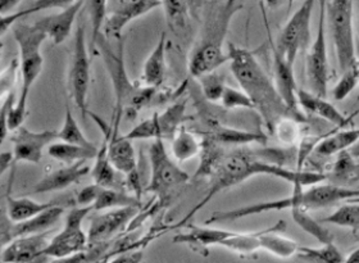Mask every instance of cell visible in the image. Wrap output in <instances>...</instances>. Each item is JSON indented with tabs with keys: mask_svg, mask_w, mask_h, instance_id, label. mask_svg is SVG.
Masks as SVG:
<instances>
[{
	"mask_svg": "<svg viewBox=\"0 0 359 263\" xmlns=\"http://www.w3.org/2000/svg\"><path fill=\"white\" fill-rule=\"evenodd\" d=\"M258 175L273 176L280 180L290 182L292 187L303 188L321 184L327 179L325 173L290 170L278 162H273L272 159H264L259 154L249 149H235L230 153H226L216 173L212 175L210 179V188L207 190L205 196H203L202 201L195 204L194 207L187 212V216L179 221L175 227L187 225L189 221L219 193L243 184Z\"/></svg>",
	"mask_w": 359,
	"mask_h": 263,
	"instance_id": "obj_1",
	"label": "cell"
},
{
	"mask_svg": "<svg viewBox=\"0 0 359 263\" xmlns=\"http://www.w3.org/2000/svg\"><path fill=\"white\" fill-rule=\"evenodd\" d=\"M227 53L232 75L239 83L240 89L245 91L252 99L255 109L262 116L271 133H273L277 122L281 119L287 116L295 117L281 98L275 81L257 60L255 53L235 44L227 46Z\"/></svg>",
	"mask_w": 359,
	"mask_h": 263,
	"instance_id": "obj_2",
	"label": "cell"
},
{
	"mask_svg": "<svg viewBox=\"0 0 359 263\" xmlns=\"http://www.w3.org/2000/svg\"><path fill=\"white\" fill-rule=\"evenodd\" d=\"M243 8L239 0H213L204 15L199 38L196 39L189 55L187 71L191 79H199L216 72L229 62V53L224 50V40L233 15Z\"/></svg>",
	"mask_w": 359,
	"mask_h": 263,
	"instance_id": "obj_3",
	"label": "cell"
},
{
	"mask_svg": "<svg viewBox=\"0 0 359 263\" xmlns=\"http://www.w3.org/2000/svg\"><path fill=\"white\" fill-rule=\"evenodd\" d=\"M358 196L359 189L345 188L341 185H334V184H326V185L317 184L308 189H304L303 187H294L292 194L286 196L284 199L248 204L233 210L215 212L207 220L205 224L213 225V224L232 222L249 216L262 215L267 212H276V210H292L294 208L306 210H322L330 205L340 203L343 201L358 198Z\"/></svg>",
	"mask_w": 359,
	"mask_h": 263,
	"instance_id": "obj_4",
	"label": "cell"
},
{
	"mask_svg": "<svg viewBox=\"0 0 359 263\" xmlns=\"http://www.w3.org/2000/svg\"><path fill=\"white\" fill-rule=\"evenodd\" d=\"M99 48V52L104 60L107 72L111 77L113 90H114V112H113L112 128L114 133L120 130L121 119L123 111L130 107L133 111H137L142 107L149 103L156 89H150L140 85L139 89L130 83L126 66L123 60V41L121 39L117 48H113L108 43V38L105 35H100L97 39L94 49Z\"/></svg>",
	"mask_w": 359,
	"mask_h": 263,
	"instance_id": "obj_5",
	"label": "cell"
},
{
	"mask_svg": "<svg viewBox=\"0 0 359 263\" xmlns=\"http://www.w3.org/2000/svg\"><path fill=\"white\" fill-rule=\"evenodd\" d=\"M13 36L20 49V71L22 79L17 103L27 107L31 89L43 71L44 58L41 46L48 38L35 23L26 25L22 22L15 23L13 26Z\"/></svg>",
	"mask_w": 359,
	"mask_h": 263,
	"instance_id": "obj_6",
	"label": "cell"
},
{
	"mask_svg": "<svg viewBox=\"0 0 359 263\" xmlns=\"http://www.w3.org/2000/svg\"><path fill=\"white\" fill-rule=\"evenodd\" d=\"M150 180L145 191L157 198L158 204L168 202L173 193L190 180L165 148V140H153L149 147Z\"/></svg>",
	"mask_w": 359,
	"mask_h": 263,
	"instance_id": "obj_7",
	"label": "cell"
},
{
	"mask_svg": "<svg viewBox=\"0 0 359 263\" xmlns=\"http://www.w3.org/2000/svg\"><path fill=\"white\" fill-rule=\"evenodd\" d=\"M326 18L335 48L337 65L344 72L358 63L355 58L353 0H331L327 4Z\"/></svg>",
	"mask_w": 359,
	"mask_h": 263,
	"instance_id": "obj_8",
	"label": "cell"
},
{
	"mask_svg": "<svg viewBox=\"0 0 359 263\" xmlns=\"http://www.w3.org/2000/svg\"><path fill=\"white\" fill-rule=\"evenodd\" d=\"M89 117L94 120L97 128H100L103 133L108 157L111 159L113 166L122 175L128 177V190L140 198L142 184H140V175L137 168V157H136L133 142L128 140L126 136L120 135V133H114L112 125L105 122L97 114L89 112Z\"/></svg>",
	"mask_w": 359,
	"mask_h": 263,
	"instance_id": "obj_9",
	"label": "cell"
},
{
	"mask_svg": "<svg viewBox=\"0 0 359 263\" xmlns=\"http://www.w3.org/2000/svg\"><path fill=\"white\" fill-rule=\"evenodd\" d=\"M90 86L89 49L86 44V32L83 26H79L76 31L75 46L72 60L67 75V89L69 98L81 112L83 120L89 116L88 94Z\"/></svg>",
	"mask_w": 359,
	"mask_h": 263,
	"instance_id": "obj_10",
	"label": "cell"
},
{
	"mask_svg": "<svg viewBox=\"0 0 359 263\" xmlns=\"http://www.w3.org/2000/svg\"><path fill=\"white\" fill-rule=\"evenodd\" d=\"M91 210L93 207L80 205L69 210L62 230L50 239L43 257L60 258L88 250L89 238L88 233L83 231V221L89 216Z\"/></svg>",
	"mask_w": 359,
	"mask_h": 263,
	"instance_id": "obj_11",
	"label": "cell"
},
{
	"mask_svg": "<svg viewBox=\"0 0 359 263\" xmlns=\"http://www.w3.org/2000/svg\"><path fill=\"white\" fill-rule=\"evenodd\" d=\"M326 7H320L316 38L311 43L306 60V74L311 91L326 98L329 89V55L326 43Z\"/></svg>",
	"mask_w": 359,
	"mask_h": 263,
	"instance_id": "obj_12",
	"label": "cell"
},
{
	"mask_svg": "<svg viewBox=\"0 0 359 263\" xmlns=\"http://www.w3.org/2000/svg\"><path fill=\"white\" fill-rule=\"evenodd\" d=\"M314 1L304 0L299 9L289 18L277 40V49L290 63H295L299 53L311 44V22Z\"/></svg>",
	"mask_w": 359,
	"mask_h": 263,
	"instance_id": "obj_13",
	"label": "cell"
},
{
	"mask_svg": "<svg viewBox=\"0 0 359 263\" xmlns=\"http://www.w3.org/2000/svg\"><path fill=\"white\" fill-rule=\"evenodd\" d=\"M187 102L179 100L170 105L165 112L154 113L148 120L131 128L125 136L131 142L136 140H172L173 136L182 128V122L187 120Z\"/></svg>",
	"mask_w": 359,
	"mask_h": 263,
	"instance_id": "obj_14",
	"label": "cell"
},
{
	"mask_svg": "<svg viewBox=\"0 0 359 263\" xmlns=\"http://www.w3.org/2000/svg\"><path fill=\"white\" fill-rule=\"evenodd\" d=\"M161 6L162 0H109L103 35L118 40L128 23Z\"/></svg>",
	"mask_w": 359,
	"mask_h": 263,
	"instance_id": "obj_15",
	"label": "cell"
},
{
	"mask_svg": "<svg viewBox=\"0 0 359 263\" xmlns=\"http://www.w3.org/2000/svg\"><path fill=\"white\" fill-rule=\"evenodd\" d=\"M58 140L57 131H31L27 128L15 130L12 137L13 143V167L20 162L38 165L44 157V151L49 148L50 144Z\"/></svg>",
	"mask_w": 359,
	"mask_h": 263,
	"instance_id": "obj_16",
	"label": "cell"
},
{
	"mask_svg": "<svg viewBox=\"0 0 359 263\" xmlns=\"http://www.w3.org/2000/svg\"><path fill=\"white\" fill-rule=\"evenodd\" d=\"M139 208L123 207L114 210H102L90 220L88 238L90 247L104 244L112 236L120 233L123 227L136 216Z\"/></svg>",
	"mask_w": 359,
	"mask_h": 263,
	"instance_id": "obj_17",
	"label": "cell"
},
{
	"mask_svg": "<svg viewBox=\"0 0 359 263\" xmlns=\"http://www.w3.org/2000/svg\"><path fill=\"white\" fill-rule=\"evenodd\" d=\"M271 53L273 62V81L276 83L277 90L281 98L289 107L292 114L299 121L304 120V114L298 104L297 98V81L294 76V65L285 58L281 52L277 49L275 44L271 41Z\"/></svg>",
	"mask_w": 359,
	"mask_h": 263,
	"instance_id": "obj_18",
	"label": "cell"
},
{
	"mask_svg": "<svg viewBox=\"0 0 359 263\" xmlns=\"http://www.w3.org/2000/svg\"><path fill=\"white\" fill-rule=\"evenodd\" d=\"M65 207L62 205H53L49 210H45L35 217L26 220L22 222H17L12 225H1V245H7L8 243L26 235H35V234L49 233L54 226L60 222V217L65 213Z\"/></svg>",
	"mask_w": 359,
	"mask_h": 263,
	"instance_id": "obj_19",
	"label": "cell"
},
{
	"mask_svg": "<svg viewBox=\"0 0 359 263\" xmlns=\"http://www.w3.org/2000/svg\"><path fill=\"white\" fill-rule=\"evenodd\" d=\"M50 233V231H49ZM49 233L18 236L1 249V263H32L49 245Z\"/></svg>",
	"mask_w": 359,
	"mask_h": 263,
	"instance_id": "obj_20",
	"label": "cell"
},
{
	"mask_svg": "<svg viewBox=\"0 0 359 263\" xmlns=\"http://www.w3.org/2000/svg\"><path fill=\"white\" fill-rule=\"evenodd\" d=\"M86 0H79L71 7L62 9L55 15H46L44 18H40L35 25L40 30L44 32L46 38L50 39L54 46L63 44L71 35L76 17L81 11Z\"/></svg>",
	"mask_w": 359,
	"mask_h": 263,
	"instance_id": "obj_21",
	"label": "cell"
},
{
	"mask_svg": "<svg viewBox=\"0 0 359 263\" xmlns=\"http://www.w3.org/2000/svg\"><path fill=\"white\" fill-rule=\"evenodd\" d=\"M88 161L83 162H76L74 165H67L58 170H54L52 173L45 175L41 180L34 188L35 194H44V193H52V191H60L68 187L74 185L76 182L83 179L88 173H91V167Z\"/></svg>",
	"mask_w": 359,
	"mask_h": 263,
	"instance_id": "obj_22",
	"label": "cell"
},
{
	"mask_svg": "<svg viewBox=\"0 0 359 263\" xmlns=\"http://www.w3.org/2000/svg\"><path fill=\"white\" fill-rule=\"evenodd\" d=\"M297 98L302 112L318 116L337 128H344L351 121L346 119L335 105L327 102L326 98L314 94L313 91L298 89Z\"/></svg>",
	"mask_w": 359,
	"mask_h": 263,
	"instance_id": "obj_23",
	"label": "cell"
},
{
	"mask_svg": "<svg viewBox=\"0 0 359 263\" xmlns=\"http://www.w3.org/2000/svg\"><path fill=\"white\" fill-rule=\"evenodd\" d=\"M232 231L213 227V226H196L187 224V233L175 235L173 243L176 244H185L189 247H198V248H208V247H221Z\"/></svg>",
	"mask_w": 359,
	"mask_h": 263,
	"instance_id": "obj_24",
	"label": "cell"
},
{
	"mask_svg": "<svg viewBox=\"0 0 359 263\" xmlns=\"http://www.w3.org/2000/svg\"><path fill=\"white\" fill-rule=\"evenodd\" d=\"M165 53H167V38H165V32H163L158 39L154 49L144 62L142 76H140V83L142 86L157 89L165 83V76H167Z\"/></svg>",
	"mask_w": 359,
	"mask_h": 263,
	"instance_id": "obj_25",
	"label": "cell"
},
{
	"mask_svg": "<svg viewBox=\"0 0 359 263\" xmlns=\"http://www.w3.org/2000/svg\"><path fill=\"white\" fill-rule=\"evenodd\" d=\"M91 177L94 182L105 189H116V190H128V177L113 166L108 157L107 144L104 140L99 148L95 163L91 167Z\"/></svg>",
	"mask_w": 359,
	"mask_h": 263,
	"instance_id": "obj_26",
	"label": "cell"
},
{
	"mask_svg": "<svg viewBox=\"0 0 359 263\" xmlns=\"http://www.w3.org/2000/svg\"><path fill=\"white\" fill-rule=\"evenodd\" d=\"M207 133L204 135L208 136L221 145H244L250 143H266L267 136L263 133L255 131H245L239 128H230L222 125L221 122L212 119H207Z\"/></svg>",
	"mask_w": 359,
	"mask_h": 263,
	"instance_id": "obj_27",
	"label": "cell"
},
{
	"mask_svg": "<svg viewBox=\"0 0 359 263\" xmlns=\"http://www.w3.org/2000/svg\"><path fill=\"white\" fill-rule=\"evenodd\" d=\"M285 229V221H278L276 225L264 229L261 235V249L284 259L297 256L300 248L299 244L283 235Z\"/></svg>",
	"mask_w": 359,
	"mask_h": 263,
	"instance_id": "obj_28",
	"label": "cell"
},
{
	"mask_svg": "<svg viewBox=\"0 0 359 263\" xmlns=\"http://www.w3.org/2000/svg\"><path fill=\"white\" fill-rule=\"evenodd\" d=\"M6 202H7L6 207H7L8 220L13 224L35 217L57 204L55 202L40 203V202L31 199L29 196H7Z\"/></svg>",
	"mask_w": 359,
	"mask_h": 263,
	"instance_id": "obj_29",
	"label": "cell"
},
{
	"mask_svg": "<svg viewBox=\"0 0 359 263\" xmlns=\"http://www.w3.org/2000/svg\"><path fill=\"white\" fill-rule=\"evenodd\" d=\"M359 142L358 128H344L339 133L325 136L317 144L314 151L321 157H331L337 153H343L351 149Z\"/></svg>",
	"mask_w": 359,
	"mask_h": 263,
	"instance_id": "obj_30",
	"label": "cell"
},
{
	"mask_svg": "<svg viewBox=\"0 0 359 263\" xmlns=\"http://www.w3.org/2000/svg\"><path fill=\"white\" fill-rule=\"evenodd\" d=\"M140 198L128 190H116V189L99 188L97 199L93 204V210H102L123 208V207H136L140 208Z\"/></svg>",
	"mask_w": 359,
	"mask_h": 263,
	"instance_id": "obj_31",
	"label": "cell"
},
{
	"mask_svg": "<svg viewBox=\"0 0 359 263\" xmlns=\"http://www.w3.org/2000/svg\"><path fill=\"white\" fill-rule=\"evenodd\" d=\"M226 153L224 151V145L215 142L208 136L203 135L202 153H201V163L195 173V179L202 177H212V175L216 173L218 166L221 165Z\"/></svg>",
	"mask_w": 359,
	"mask_h": 263,
	"instance_id": "obj_32",
	"label": "cell"
},
{
	"mask_svg": "<svg viewBox=\"0 0 359 263\" xmlns=\"http://www.w3.org/2000/svg\"><path fill=\"white\" fill-rule=\"evenodd\" d=\"M97 149H90L77 144L65 143V142H54L48 148V154L67 165H74L76 162H83L89 159H95L97 156Z\"/></svg>",
	"mask_w": 359,
	"mask_h": 263,
	"instance_id": "obj_33",
	"label": "cell"
},
{
	"mask_svg": "<svg viewBox=\"0 0 359 263\" xmlns=\"http://www.w3.org/2000/svg\"><path fill=\"white\" fill-rule=\"evenodd\" d=\"M171 153L180 163L187 162L196 156H201L202 140H199L191 131L182 126L171 140Z\"/></svg>",
	"mask_w": 359,
	"mask_h": 263,
	"instance_id": "obj_34",
	"label": "cell"
},
{
	"mask_svg": "<svg viewBox=\"0 0 359 263\" xmlns=\"http://www.w3.org/2000/svg\"><path fill=\"white\" fill-rule=\"evenodd\" d=\"M261 231L255 233H236L232 231L230 236L222 243V248H226L230 252L238 253L240 256H250L255 255L261 249Z\"/></svg>",
	"mask_w": 359,
	"mask_h": 263,
	"instance_id": "obj_35",
	"label": "cell"
},
{
	"mask_svg": "<svg viewBox=\"0 0 359 263\" xmlns=\"http://www.w3.org/2000/svg\"><path fill=\"white\" fill-rule=\"evenodd\" d=\"M297 257L304 263H344L345 257L334 243L322 247H300Z\"/></svg>",
	"mask_w": 359,
	"mask_h": 263,
	"instance_id": "obj_36",
	"label": "cell"
},
{
	"mask_svg": "<svg viewBox=\"0 0 359 263\" xmlns=\"http://www.w3.org/2000/svg\"><path fill=\"white\" fill-rule=\"evenodd\" d=\"M58 140L65 142V143L77 144V145H81V147L90 148V149H97V145L93 142H90L89 139L83 134V130L80 128L79 122L76 120L75 116L68 104H66V114H65L63 125L58 131Z\"/></svg>",
	"mask_w": 359,
	"mask_h": 263,
	"instance_id": "obj_37",
	"label": "cell"
},
{
	"mask_svg": "<svg viewBox=\"0 0 359 263\" xmlns=\"http://www.w3.org/2000/svg\"><path fill=\"white\" fill-rule=\"evenodd\" d=\"M292 216L294 222L299 226L303 231L309 234L311 236H313L314 239L320 241L321 244H329L334 243L332 235L330 234L329 230L322 225L321 221H316L306 210H300V208H294L292 210Z\"/></svg>",
	"mask_w": 359,
	"mask_h": 263,
	"instance_id": "obj_38",
	"label": "cell"
},
{
	"mask_svg": "<svg viewBox=\"0 0 359 263\" xmlns=\"http://www.w3.org/2000/svg\"><path fill=\"white\" fill-rule=\"evenodd\" d=\"M165 20L172 30H187L190 18V0H162Z\"/></svg>",
	"mask_w": 359,
	"mask_h": 263,
	"instance_id": "obj_39",
	"label": "cell"
},
{
	"mask_svg": "<svg viewBox=\"0 0 359 263\" xmlns=\"http://www.w3.org/2000/svg\"><path fill=\"white\" fill-rule=\"evenodd\" d=\"M322 224L348 227L354 233H359V204H343L327 217L322 218Z\"/></svg>",
	"mask_w": 359,
	"mask_h": 263,
	"instance_id": "obj_40",
	"label": "cell"
},
{
	"mask_svg": "<svg viewBox=\"0 0 359 263\" xmlns=\"http://www.w3.org/2000/svg\"><path fill=\"white\" fill-rule=\"evenodd\" d=\"M109 0H86L89 12L90 26H91V46L95 48L97 39L103 34L105 20L108 15Z\"/></svg>",
	"mask_w": 359,
	"mask_h": 263,
	"instance_id": "obj_41",
	"label": "cell"
},
{
	"mask_svg": "<svg viewBox=\"0 0 359 263\" xmlns=\"http://www.w3.org/2000/svg\"><path fill=\"white\" fill-rule=\"evenodd\" d=\"M300 122L292 116H287L277 122L273 134H276L278 140L285 145H295L302 140V130Z\"/></svg>",
	"mask_w": 359,
	"mask_h": 263,
	"instance_id": "obj_42",
	"label": "cell"
},
{
	"mask_svg": "<svg viewBox=\"0 0 359 263\" xmlns=\"http://www.w3.org/2000/svg\"><path fill=\"white\" fill-rule=\"evenodd\" d=\"M198 80L203 97L212 103H219L226 88L224 76L219 75L217 72H212L199 77Z\"/></svg>",
	"mask_w": 359,
	"mask_h": 263,
	"instance_id": "obj_43",
	"label": "cell"
},
{
	"mask_svg": "<svg viewBox=\"0 0 359 263\" xmlns=\"http://www.w3.org/2000/svg\"><path fill=\"white\" fill-rule=\"evenodd\" d=\"M359 83V63L343 72L340 80L332 88V97L337 102L348 98Z\"/></svg>",
	"mask_w": 359,
	"mask_h": 263,
	"instance_id": "obj_44",
	"label": "cell"
},
{
	"mask_svg": "<svg viewBox=\"0 0 359 263\" xmlns=\"http://www.w3.org/2000/svg\"><path fill=\"white\" fill-rule=\"evenodd\" d=\"M219 104L224 109H255L252 99L248 97L247 93L241 89H235L229 85H226L224 94L219 100Z\"/></svg>",
	"mask_w": 359,
	"mask_h": 263,
	"instance_id": "obj_45",
	"label": "cell"
},
{
	"mask_svg": "<svg viewBox=\"0 0 359 263\" xmlns=\"http://www.w3.org/2000/svg\"><path fill=\"white\" fill-rule=\"evenodd\" d=\"M76 1L79 0H36L35 3H32L30 7L22 9L23 20L29 15L38 13L41 11H46V9H66V8L71 7L72 4H75Z\"/></svg>",
	"mask_w": 359,
	"mask_h": 263,
	"instance_id": "obj_46",
	"label": "cell"
},
{
	"mask_svg": "<svg viewBox=\"0 0 359 263\" xmlns=\"http://www.w3.org/2000/svg\"><path fill=\"white\" fill-rule=\"evenodd\" d=\"M17 102L15 91H9L6 94V99H3L1 105H0V140L1 143L6 140L8 135V117L9 113L12 111V108L15 107Z\"/></svg>",
	"mask_w": 359,
	"mask_h": 263,
	"instance_id": "obj_47",
	"label": "cell"
},
{
	"mask_svg": "<svg viewBox=\"0 0 359 263\" xmlns=\"http://www.w3.org/2000/svg\"><path fill=\"white\" fill-rule=\"evenodd\" d=\"M99 188L100 187L94 182V184L81 189L76 196V204L80 207H93V204L97 199Z\"/></svg>",
	"mask_w": 359,
	"mask_h": 263,
	"instance_id": "obj_48",
	"label": "cell"
},
{
	"mask_svg": "<svg viewBox=\"0 0 359 263\" xmlns=\"http://www.w3.org/2000/svg\"><path fill=\"white\" fill-rule=\"evenodd\" d=\"M17 66H20V62H18V63L13 62V63L9 66V68L6 69V72L1 74V94L12 91L11 86L15 83V69H17Z\"/></svg>",
	"mask_w": 359,
	"mask_h": 263,
	"instance_id": "obj_49",
	"label": "cell"
},
{
	"mask_svg": "<svg viewBox=\"0 0 359 263\" xmlns=\"http://www.w3.org/2000/svg\"><path fill=\"white\" fill-rule=\"evenodd\" d=\"M142 250L136 249V250H128L126 253H122L120 256L114 257L108 263H142Z\"/></svg>",
	"mask_w": 359,
	"mask_h": 263,
	"instance_id": "obj_50",
	"label": "cell"
},
{
	"mask_svg": "<svg viewBox=\"0 0 359 263\" xmlns=\"http://www.w3.org/2000/svg\"><path fill=\"white\" fill-rule=\"evenodd\" d=\"M91 261L90 258L89 250H85L81 253H76L72 256L60 257V258H53L50 263H88Z\"/></svg>",
	"mask_w": 359,
	"mask_h": 263,
	"instance_id": "obj_51",
	"label": "cell"
},
{
	"mask_svg": "<svg viewBox=\"0 0 359 263\" xmlns=\"http://www.w3.org/2000/svg\"><path fill=\"white\" fill-rule=\"evenodd\" d=\"M13 162H15L13 151H1V154H0V171L1 173H4V171L8 170L11 166L13 167Z\"/></svg>",
	"mask_w": 359,
	"mask_h": 263,
	"instance_id": "obj_52",
	"label": "cell"
},
{
	"mask_svg": "<svg viewBox=\"0 0 359 263\" xmlns=\"http://www.w3.org/2000/svg\"><path fill=\"white\" fill-rule=\"evenodd\" d=\"M22 0H0V12L1 15H8L13 8L17 7Z\"/></svg>",
	"mask_w": 359,
	"mask_h": 263,
	"instance_id": "obj_53",
	"label": "cell"
},
{
	"mask_svg": "<svg viewBox=\"0 0 359 263\" xmlns=\"http://www.w3.org/2000/svg\"><path fill=\"white\" fill-rule=\"evenodd\" d=\"M344 263H359V248L353 250L352 253L345 258Z\"/></svg>",
	"mask_w": 359,
	"mask_h": 263,
	"instance_id": "obj_54",
	"label": "cell"
},
{
	"mask_svg": "<svg viewBox=\"0 0 359 263\" xmlns=\"http://www.w3.org/2000/svg\"><path fill=\"white\" fill-rule=\"evenodd\" d=\"M287 1V0H286ZM264 3L269 6L271 9H277V8L281 7L284 0H264Z\"/></svg>",
	"mask_w": 359,
	"mask_h": 263,
	"instance_id": "obj_55",
	"label": "cell"
},
{
	"mask_svg": "<svg viewBox=\"0 0 359 263\" xmlns=\"http://www.w3.org/2000/svg\"><path fill=\"white\" fill-rule=\"evenodd\" d=\"M348 151L351 153V156H352L353 158H358L359 159V142Z\"/></svg>",
	"mask_w": 359,
	"mask_h": 263,
	"instance_id": "obj_56",
	"label": "cell"
},
{
	"mask_svg": "<svg viewBox=\"0 0 359 263\" xmlns=\"http://www.w3.org/2000/svg\"><path fill=\"white\" fill-rule=\"evenodd\" d=\"M294 3H295V0H287V11H289V12H290V9H292Z\"/></svg>",
	"mask_w": 359,
	"mask_h": 263,
	"instance_id": "obj_57",
	"label": "cell"
},
{
	"mask_svg": "<svg viewBox=\"0 0 359 263\" xmlns=\"http://www.w3.org/2000/svg\"><path fill=\"white\" fill-rule=\"evenodd\" d=\"M357 31H358V36H359V17H358V22H357Z\"/></svg>",
	"mask_w": 359,
	"mask_h": 263,
	"instance_id": "obj_58",
	"label": "cell"
},
{
	"mask_svg": "<svg viewBox=\"0 0 359 263\" xmlns=\"http://www.w3.org/2000/svg\"><path fill=\"white\" fill-rule=\"evenodd\" d=\"M320 3H327V0H320Z\"/></svg>",
	"mask_w": 359,
	"mask_h": 263,
	"instance_id": "obj_59",
	"label": "cell"
},
{
	"mask_svg": "<svg viewBox=\"0 0 359 263\" xmlns=\"http://www.w3.org/2000/svg\"><path fill=\"white\" fill-rule=\"evenodd\" d=\"M353 1H354V0H353Z\"/></svg>",
	"mask_w": 359,
	"mask_h": 263,
	"instance_id": "obj_60",
	"label": "cell"
}]
</instances>
